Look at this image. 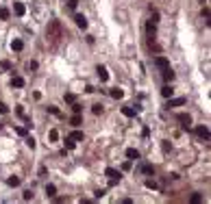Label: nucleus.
I'll list each match as a JSON object with an SVG mask.
<instances>
[{
	"label": "nucleus",
	"instance_id": "12",
	"mask_svg": "<svg viewBox=\"0 0 211 204\" xmlns=\"http://www.w3.org/2000/svg\"><path fill=\"white\" fill-rule=\"evenodd\" d=\"M11 85H13V87H24L26 80H24L22 76H13V78H11Z\"/></svg>",
	"mask_w": 211,
	"mask_h": 204
},
{
	"label": "nucleus",
	"instance_id": "40",
	"mask_svg": "<svg viewBox=\"0 0 211 204\" xmlns=\"http://www.w3.org/2000/svg\"><path fill=\"white\" fill-rule=\"evenodd\" d=\"M105 193H107V191H105V189H98V191H96V198H102V196H105Z\"/></svg>",
	"mask_w": 211,
	"mask_h": 204
},
{
	"label": "nucleus",
	"instance_id": "22",
	"mask_svg": "<svg viewBox=\"0 0 211 204\" xmlns=\"http://www.w3.org/2000/svg\"><path fill=\"white\" fill-rule=\"evenodd\" d=\"M54 193H57V187H54V185H46V196H48V198H52Z\"/></svg>",
	"mask_w": 211,
	"mask_h": 204
},
{
	"label": "nucleus",
	"instance_id": "39",
	"mask_svg": "<svg viewBox=\"0 0 211 204\" xmlns=\"http://www.w3.org/2000/svg\"><path fill=\"white\" fill-rule=\"evenodd\" d=\"M76 4H79V0H70V2H68L70 9H76Z\"/></svg>",
	"mask_w": 211,
	"mask_h": 204
},
{
	"label": "nucleus",
	"instance_id": "4",
	"mask_svg": "<svg viewBox=\"0 0 211 204\" xmlns=\"http://www.w3.org/2000/svg\"><path fill=\"white\" fill-rule=\"evenodd\" d=\"M185 102H187V98H170L166 106H168V109H174V106H183Z\"/></svg>",
	"mask_w": 211,
	"mask_h": 204
},
{
	"label": "nucleus",
	"instance_id": "11",
	"mask_svg": "<svg viewBox=\"0 0 211 204\" xmlns=\"http://www.w3.org/2000/svg\"><path fill=\"white\" fill-rule=\"evenodd\" d=\"M11 50L22 52L24 50V41H22V39H13V41H11Z\"/></svg>",
	"mask_w": 211,
	"mask_h": 204
},
{
	"label": "nucleus",
	"instance_id": "37",
	"mask_svg": "<svg viewBox=\"0 0 211 204\" xmlns=\"http://www.w3.org/2000/svg\"><path fill=\"white\" fill-rule=\"evenodd\" d=\"M0 67H2V70H11V63H9V61H2Z\"/></svg>",
	"mask_w": 211,
	"mask_h": 204
},
{
	"label": "nucleus",
	"instance_id": "19",
	"mask_svg": "<svg viewBox=\"0 0 211 204\" xmlns=\"http://www.w3.org/2000/svg\"><path fill=\"white\" fill-rule=\"evenodd\" d=\"M70 139H74V141H83V139H85L83 130H74V133L70 135Z\"/></svg>",
	"mask_w": 211,
	"mask_h": 204
},
{
	"label": "nucleus",
	"instance_id": "17",
	"mask_svg": "<svg viewBox=\"0 0 211 204\" xmlns=\"http://www.w3.org/2000/svg\"><path fill=\"white\" fill-rule=\"evenodd\" d=\"M126 156H128V161H137V158H139V152H137L135 148H128V150H126Z\"/></svg>",
	"mask_w": 211,
	"mask_h": 204
},
{
	"label": "nucleus",
	"instance_id": "34",
	"mask_svg": "<svg viewBox=\"0 0 211 204\" xmlns=\"http://www.w3.org/2000/svg\"><path fill=\"white\" fill-rule=\"evenodd\" d=\"M146 28H148V33H155V28H157V24H155V22H148V26H146Z\"/></svg>",
	"mask_w": 211,
	"mask_h": 204
},
{
	"label": "nucleus",
	"instance_id": "5",
	"mask_svg": "<svg viewBox=\"0 0 211 204\" xmlns=\"http://www.w3.org/2000/svg\"><path fill=\"white\" fill-rule=\"evenodd\" d=\"M196 135H198L200 139L209 141V128H207V126H196Z\"/></svg>",
	"mask_w": 211,
	"mask_h": 204
},
{
	"label": "nucleus",
	"instance_id": "1",
	"mask_svg": "<svg viewBox=\"0 0 211 204\" xmlns=\"http://www.w3.org/2000/svg\"><path fill=\"white\" fill-rule=\"evenodd\" d=\"M46 35H48L50 39L63 37V26H61V22H59V20H52V22L48 24V28H46Z\"/></svg>",
	"mask_w": 211,
	"mask_h": 204
},
{
	"label": "nucleus",
	"instance_id": "15",
	"mask_svg": "<svg viewBox=\"0 0 211 204\" xmlns=\"http://www.w3.org/2000/svg\"><path fill=\"white\" fill-rule=\"evenodd\" d=\"M135 113H137V109H133V106H122V115H126V117H135Z\"/></svg>",
	"mask_w": 211,
	"mask_h": 204
},
{
	"label": "nucleus",
	"instance_id": "23",
	"mask_svg": "<svg viewBox=\"0 0 211 204\" xmlns=\"http://www.w3.org/2000/svg\"><path fill=\"white\" fill-rule=\"evenodd\" d=\"M9 17H11V11H9L7 7H2V9H0V20H9Z\"/></svg>",
	"mask_w": 211,
	"mask_h": 204
},
{
	"label": "nucleus",
	"instance_id": "31",
	"mask_svg": "<svg viewBox=\"0 0 211 204\" xmlns=\"http://www.w3.org/2000/svg\"><path fill=\"white\" fill-rule=\"evenodd\" d=\"M26 70H37V61H28V63H26Z\"/></svg>",
	"mask_w": 211,
	"mask_h": 204
},
{
	"label": "nucleus",
	"instance_id": "27",
	"mask_svg": "<svg viewBox=\"0 0 211 204\" xmlns=\"http://www.w3.org/2000/svg\"><path fill=\"white\" fill-rule=\"evenodd\" d=\"M48 113H52V115H57V117H61V111H59L57 106H48Z\"/></svg>",
	"mask_w": 211,
	"mask_h": 204
},
{
	"label": "nucleus",
	"instance_id": "26",
	"mask_svg": "<svg viewBox=\"0 0 211 204\" xmlns=\"http://www.w3.org/2000/svg\"><path fill=\"white\" fill-rule=\"evenodd\" d=\"M72 111H74V113H81V111H83V104H79V102H72Z\"/></svg>",
	"mask_w": 211,
	"mask_h": 204
},
{
	"label": "nucleus",
	"instance_id": "7",
	"mask_svg": "<svg viewBox=\"0 0 211 204\" xmlns=\"http://www.w3.org/2000/svg\"><path fill=\"white\" fill-rule=\"evenodd\" d=\"M13 13H15L18 17H22V15L26 13V7H24L22 2H13Z\"/></svg>",
	"mask_w": 211,
	"mask_h": 204
},
{
	"label": "nucleus",
	"instance_id": "25",
	"mask_svg": "<svg viewBox=\"0 0 211 204\" xmlns=\"http://www.w3.org/2000/svg\"><path fill=\"white\" fill-rule=\"evenodd\" d=\"M26 146H28V148H31V150H33V148H35V146H37V141H35V139H33V137H28V135H26Z\"/></svg>",
	"mask_w": 211,
	"mask_h": 204
},
{
	"label": "nucleus",
	"instance_id": "24",
	"mask_svg": "<svg viewBox=\"0 0 211 204\" xmlns=\"http://www.w3.org/2000/svg\"><path fill=\"white\" fill-rule=\"evenodd\" d=\"M91 113H94V115H100V113H102V104H91Z\"/></svg>",
	"mask_w": 211,
	"mask_h": 204
},
{
	"label": "nucleus",
	"instance_id": "16",
	"mask_svg": "<svg viewBox=\"0 0 211 204\" xmlns=\"http://www.w3.org/2000/svg\"><path fill=\"white\" fill-rule=\"evenodd\" d=\"M109 96H111V98H116V100H120V98H124V91L116 87V89H111V91H109Z\"/></svg>",
	"mask_w": 211,
	"mask_h": 204
},
{
	"label": "nucleus",
	"instance_id": "14",
	"mask_svg": "<svg viewBox=\"0 0 211 204\" xmlns=\"http://www.w3.org/2000/svg\"><path fill=\"white\" fill-rule=\"evenodd\" d=\"M163 80H166V83H172V80H174V72H172L170 67H163Z\"/></svg>",
	"mask_w": 211,
	"mask_h": 204
},
{
	"label": "nucleus",
	"instance_id": "38",
	"mask_svg": "<svg viewBox=\"0 0 211 204\" xmlns=\"http://www.w3.org/2000/svg\"><path fill=\"white\" fill-rule=\"evenodd\" d=\"M24 200H33V191H24Z\"/></svg>",
	"mask_w": 211,
	"mask_h": 204
},
{
	"label": "nucleus",
	"instance_id": "33",
	"mask_svg": "<svg viewBox=\"0 0 211 204\" xmlns=\"http://www.w3.org/2000/svg\"><path fill=\"white\" fill-rule=\"evenodd\" d=\"M0 113H2V115H7V113H9V106H7L4 102H0Z\"/></svg>",
	"mask_w": 211,
	"mask_h": 204
},
{
	"label": "nucleus",
	"instance_id": "21",
	"mask_svg": "<svg viewBox=\"0 0 211 204\" xmlns=\"http://www.w3.org/2000/svg\"><path fill=\"white\" fill-rule=\"evenodd\" d=\"M7 185H9V187H18V185H20V178H18V176H11V178H7Z\"/></svg>",
	"mask_w": 211,
	"mask_h": 204
},
{
	"label": "nucleus",
	"instance_id": "13",
	"mask_svg": "<svg viewBox=\"0 0 211 204\" xmlns=\"http://www.w3.org/2000/svg\"><path fill=\"white\" fill-rule=\"evenodd\" d=\"M139 172H142V174H148V176H152V174H155V167H152V165H148V163H144V165L139 167Z\"/></svg>",
	"mask_w": 211,
	"mask_h": 204
},
{
	"label": "nucleus",
	"instance_id": "2",
	"mask_svg": "<svg viewBox=\"0 0 211 204\" xmlns=\"http://www.w3.org/2000/svg\"><path fill=\"white\" fill-rule=\"evenodd\" d=\"M96 72H98L100 83H107V80H109V72H107V67H105V65H98V67H96Z\"/></svg>",
	"mask_w": 211,
	"mask_h": 204
},
{
	"label": "nucleus",
	"instance_id": "10",
	"mask_svg": "<svg viewBox=\"0 0 211 204\" xmlns=\"http://www.w3.org/2000/svg\"><path fill=\"white\" fill-rule=\"evenodd\" d=\"M70 124H72L74 128H79V126L83 124V117H81V113H74V115L70 117Z\"/></svg>",
	"mask_w": 211,
	"mask_h": 204
},
{
	"label": "nucleus",
	"instance_id": "28",
	"mask_svg": "<svg viewBox=\"0 0 211 204\" xmlns=\"http://www.w3.org/2000/svg\"><path fill=\"white\" fill-rule=\"evenodd\" d=\"M74 146H76V141H74V139H70V137H68V139H65V148H68V150H72V148H74Z\"/></svg>",
	"mask_w": 211,
	"mask_h": 204
},
{
	"label": "nucleus",
	"instance_id": "18",
	"mask_svg": "<svg viewBox=\"0 0 211 204\" xmlns=\"http://www.w3.org/2000/svg\"><path fill=\"white\" fill-rule=\"evenodd\" d=\"M161 96H163V98H172V96H174V89H172L170 85H166V87L161 89Z\"/></svg>",
	"mask_w": 211,
	"mask_h": 204
},
{
	"label": "nucleus",
	"instance_id": "32",
	"mask_svg": "<svg viewBox=\"0 0 211 204\" xmlns=\"http://www.w3.org/2000/svg\"><path fill=\"white\" fill-rule=\"evenodd\" d=\"M15 133H18L20 137H26V128H22V126H18V128H15Z\"/></svg>",
	"mask_w": 211,
	"mask_h": 204
},
{
	"label": "nucleus",
	"instance_id": "35",
	"mask_svg": "<svg viewBox=\"0 0 211 204\" xmlns=\"http://www.w3.org/2000/svg\"><path fill=\"white\" fill-rule=\"evenodd\" d=\"M15 113H18L20 117H24V119H26V115H24V109H22V106H18V109H15ZM26 122H28V119H26Z\"/></svg>",
	"mask_w": 211,
	"mask_h": 204
},
{
	"label": "nucleus",
	"instance_id": "3",
	"mask_svg": "<svg viewBox=\"0 0 211 204\" xmlns=\"http://www.w3.org/2000/svg\"><path fill=\"white\" fill-rule=\"evenodd\" d=\"M176 119L181 122V126H183V128H189V126H192V115H187V113H181Z\"/></svg>",
	"mask_w": 211,
	"mask_h": 204
},
{
	"label": "nucleus",
	"instance_id": "30",
	"mask_svg": "<svg viewBox=\"0 0 211 204\" xmlns=\"http://www.w3.org/2000/svg\"><path fill=\"white\" fill-rule=\"evenodd\" d=\"M65 102H70V104L76 102V96H74V94H65Z\"/></svg>",
	"mask_w": 211,
	"mask_h": 204
},
{
	"label": "nucleus",
	"instance_id": "9",
	"mask_svg": "<svg viewBox=\"0 0 211 204\" xmlns=\"http://www.w3.org/2000/svg\"><path fill=\"white\" fill-rule=\"evenodd\" d=\"M105 176H107V178H122V174H120L116 167H107V169H105Z\"/></svg>",
	"mask_w": 211,
	"mask_h": 204
},
{
	"label": "nucleus",
	"instance_id": "41",
	"mask_svg": "<svg viewBox=\"0 0 211 204\" xmlns=\"http://www.w3.org/2000/svg\"><path fill=\"white\" fill-rule=\"evenodd\" d=\"M122 169H131V161H124V163H122Z\"/></svg>",
	"mask_w": 211,
	"mask_h": 204
},
{
	"label": "nucleus",
	"instance_id": "20",
	"mask_svg": "<svg viewBox=\"0 0 211 204\" xmlns=\"http://www.w3.org/2000/svg\"><path fill=\"white\" fill-rule=\"evenodd\" d=\"M48 139H50V141H59V130H57V128H52V130L48 133Z\"/></svg>",
	"mask_w": 211,
	"mask_h": 204
},
{
	"label": "nucleus",
	"instance_id": "36",
	"mask_svg": "<svg viewBox=\"0 0 211 204\" xmlns=\"http://www.w3.org/2000/svg\"><path fill=\"white\" fill-rule=\"evenodd\" d=\"M146 187H148V189H157V182H155V180H146Z\"/></svg>",
	"mask_w": 211,
	"mask_h": 204
},
{
	"label": "nucleus",
	"instance_id": "6",
	"mask_svg": "<svg viewBox=\"0 0 211 204\" xmlns=\"http://www.w3.org/2000/svg\"><path fill=\"white\" fill-rule=\"evenodd\" d=\"M155 65H157L159 70H163V67H170V61L166 59V56H161V54H159V56H155Z\"/></svg>",
	"mask_w": 211,
	"mask_h": 204
},
{
	"label": "nucleus",
	"instance_id": "8",
	"mask_svg": "<svg viewBox=\"0 0 211 204\" xmlns=\"http://www.w3.org/2000/svg\"><path fill=\"white\" fill-rule=\"evenodd\" d=\"M74 22H76V26H79V28H87V20H85V15L83 13H76V15H74Z\"/></svg>",
	"mask_w": 211,
	"mask_h": 204
},
{
	"label": "nucleus",
	"instance_id": "29",
	"mask_svg": "<svg viewBox=\"0 0 211 204\" xmlns=\"http://www.w3.org/2000/svg\"><path fill=\"white\" fill-rule=\"evenodd\" d=\"M189 200H192L194 204H198V202H203V196H200V193H194V196H192Z\"/></svg>",
	"mask_w": 211,
	"mask_h": 204
}]
</instances>
